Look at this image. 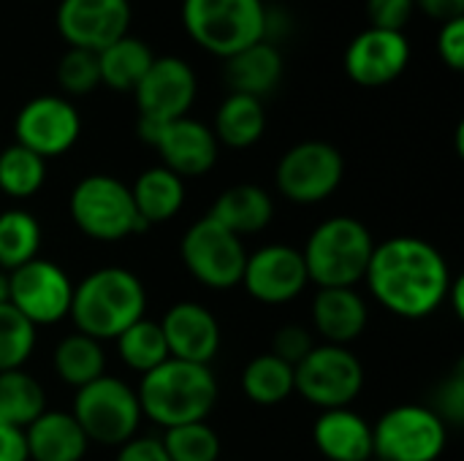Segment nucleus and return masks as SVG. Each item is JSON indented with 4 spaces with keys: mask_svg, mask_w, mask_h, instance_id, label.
Here are the masks:
<instances>
[{
    "mask_svg": "<svg viewBox=\"0 0 464 461\" xmlns=\"http://www.w3.org/2000/svg\"><path fill=\"white\" fill-rule=\"evenodd\" d=\"M14 133L16 144L46 160L68 152L76 144L82 133V120L71 101L57 95H41L22 106L14 122Z\"/></svg>",
    "mask_w": 464,
    "mask_h": 461,
    "instance_id": "13",
    "label": "nucleus"
},
{
    "mask_svg": "<svg viewBox=\"0 0 464 461\" xmlns=\"http://www.w3.org/2000/svg\"><path fill=\"white\" fill-rule=\"evenodd\" d=\"M57 79L65 92L71 95H87L101 84L98 71V54L84 49H68L57 65Z\"/></svg>",
    "mask_w": 464,
    "mask_h": 461,
    "instance_id": "36",
    "label": "nucleus"
},
{
    "mask_svg": "<svg viewBox=\"0 0 464 461\" xmlns=\"http://www.w3.org/2000/svg\"><path fill=\"white\" fill-rule=\"evenodd\" d=\"M239 285H245L247 293L264 304L294 302L310 285L302 250H294L288 245H266L256 250L253 255H247Z\"/></svg>",
    "mask_w": 464,
    "mask_h": 461,
    "instance_id": "15",
    "label": "nucleus"
},
{
    "mask_svg": "<svg viewBox=\"0 0 464 461\" xmlns=\"http://www.w3.org/2000/svg\"><path fill=\"white\" fill-rule=\"evenodd\" d=\"M117 348H120L122 361L141 375H147L150 370H155L158 364L171 359L163 331H160V323H155L150 318H141L133 326H128L117 337Z\"/></svg>",
    "mask_w": 464,
    "mask_h": 461,
    "instance_id": "33",
    "label": "nucleus"
},
{
    "mask_svg": "<svg viewBox=\"0 0 464 461\" xmlns=\"http://www.w3.org/2000/svg\"><path fill=\"white\" fill-rule=\"evenodd\" d=\"M133 206L147 226L171 220L185 204V182L166 166L147 168L130 187Z\"/></svg>",
    "mask_w": 464,
    "mask_h": 461,
    "instance_id": "25",
    "label": "nucleus"
},
{
    "mask_svg": "<svg viewBox=\"0 0 464 461\" xmlns=\"http://www.w3.org/2000/svg\"><path fill=\"white\" fill-rule=\"evenodd\" d=\"M446 440V421L421 405L392 408L372 427V451L383 461H438Z\"/></svg>",
    "mask_w": 464,
    "mask_h": 461,
    "instance_id": "9",
    "label": "nucleus"
},
{
    "mask_svg": "<svg viewBox=\"0 0 464 461\" xmlns=\"http://www.w3.org/2000/svg\"><path fill=\"white\" fill-rule=\"evenodd\" d=\"M367 304L353 288H318L313 323L329 345H348L367 329Z\"/></svg>",
    "mask_w": 464,
    "mask_h": 461,
    "instance_id": "21",
    "label": "nucleus"
},
{
    "mask_svg": "<svg viewBox=\"0 0 464 461\" xmlns=\"http://www.w3.org/2000/svg\"><path fill=\"white\" fill-rule=\"evenodd\" d=\"M313 348H315L313 334H310L304 326H299V323H288V326H283V329L275 334L272 351H269V353L277 356V359H283L285 364L296 367Z\"/></svg>",
    "mask_w": 464,
    "mask_h": 461,
    "instance_id": "37",
    "label": "nucleus"
},
{
    "mask_svg": "<svg viewBox=\"0 0 464 461\" xmlns=\"http://www.w3.org/2000/svg\"><path fill=\"white\" fill-rule=\"evenodd\" d=\"M141 416L163 429L207 421L218 402V380L207 364H190L179 359H166L139 383Z\"/></svg>",
    "mask_w": 464,
    "mask_h": 461,
    "instance_id": "2",
    "label": "nucleus"
},
{
    "mask_svg": "<svg viewBox=\"0 0 464 461\" xmlns=\"http://www.w3.org/2000/svg\"><path fill=\"white\" fill-rule=\"evenodd\" d=\"M8 304L16 307L33 326H49L71 312L73 285L68 274L44 258H33L8 272Z\"/></svg>",
    "mask_w": 464,
    "mask_h": 461,
    "instance_id": "12",
    "label": "nucleus"
},
{
    "mask_svg": "<svg viewBox=\"0 0 464 461\" xmlns=\"http://www.w3.org/2000/svg\"><path fill=\"white\" fill-rule=\"evenodd\" d=\"M46 410L44 389L22 370L0 372V424L27 429Z\"/></svg>",
    "mask_w": 464,
    "mask_h": 461,
    "instance_id": "30",
    "label": "nucleus"
},
{
    "mask_svg": "<svg viewBox=\"0 0 464 461\" xmlns=\"http://www.w3.org/2000/svg\"><path fill=\"white\" fill-rule=\"evenodd\" d=\"M130 27L128 0H63L57 8V30L71 49L103 52Z\"/></svg>",
    "mask_w": 464,
    "mask_h": 461,
    "instance_id": "14",
    "label": "nucleus"
},
{
    "mask_svg": "<svg viewBox=\"0 0 464 461\" xmlns=\"http://www.w3.org/2000/svg\"><path fill=\"white\" fill-rule=\"evenodd\" d=\"M54 372L63 383L82 389L106 375V353L98 340L73 331L54 348Z\"/></svg>",
    "mask_w": 464,
    "mask_h": 461,
    "instance_id": "28",
    "label": "nucleus"
},
{
    "mask_svg": "<svg viewBox=\"0 0 464 461\" xmlns=\"http://www.w3.org/2000/svg\"><path fill=\"white\" fill-rule=\"evenodd\" d=\"M182 22L190 38L218 57H231L266 35L261 0H185Z\"/></svg>",
    "mask_w": 464,
    "mask_h": 461,
    "instance_id": "5",
    "label": "nucleus"
},
{
    "mask_svg": "<svg viewBox=\"0 0 464 461\" xmlns=\"http://www.w3.org/2000/svg\"><path fill=\"white\" fill-rule=\"evenodd\" d=\"M117 461H169L158 437H133L120 446Z\"/></svg>",
    "mask_w": 464,
    "mask_h": 461,
    "instance_id": "41",
    "label": "nucleus"
},
{
    "mask_svg": "<svg viewBox=\"0 0 464 461\" xmlns=\"http://www.w3.org/2000/svg\"><path fill=\"white\" fill-rule=\"evenodd\" d=\"M345 163L337 147L326 141H302L277 163V190L294 204H321L343 182Z\"/></svg>",
    "mask_w": 464,
    "mask_h": 461,
    "instance_id": "11",
    "label": "nucleus"
},
{
    "mask_svg": "<svg viewBox=\"0 0 464 461\" xmlns=\"http://www.w3.org/2000/svg\"><path fill=\"white\" fill-rule=\"evenodd\" d=\"M155 54L150 46L133 35H122L103 52H98V71H101V84L111 90H136V84L144 79L150 71Z\"/></svg>",
    "mask_w": 464,
    "mask_h": 461,
    "instance_id": "27",
    "label": "nucleus"
},
{
    "mask_svg": "<svg viewBox=\"0 0 464 461\" xmlns=\"http://www.w3.org/2000/svg\"><path fill=\"white\" fill-rule=\"evenodd\" d=\"M8 293H11L8 272H3V269H0V304H8Z\"/></svg>",
    "mask_w": 464,
    "mask_h": 461,
    "instance_id": "44",
    "label": "nucleus"
},
{
    "mask_svg": "<svg viewBox=\"0 0 464 461\" xmlns=\"http://www.w3.org/2000/svg\"><path fill=\"white\" fill-rule=\"evenodd\" d=\"M35 326L11 304H0V372L22 370L33 356Z\"/></svg>",
    "mask_w": 464,
    "mask_h": 461,
    "instance_id": "35",
    "label": "nucleus"
},
{
    "mask_svg": "<svg viewBox=\"0 0 464 461\" xmlns=\"http://www.w3.org/2000/svg\"><path fill=\"white\" fill-rule=\"evenodd\" d=\"M430 19H438L440 24L451 22V19H462L464 16V0H413Z\"/></svg>",
    "mask_w": 464,
    "mask_h": 461,
    "instance_id": "43",
    "label": "nucleus"
},
{
    "mask_svg": "<svg viewBox=\"0 0 464 461\" xmlns=\"http://www.w3.org/2000/svg\"><path fill=\"white\" fill-rule=\"evenodd\" d=\"M185 269L212 291H228L242 283L247 253L239 236L226 231L209 215L196 220L179 245Z\"/></svg>",
    "mask_w": 464,
    "mask_h": 461,
    "instance_id": "10",
    "label": "nucleus"
},
{
    "mask_svg": "<svg viewBox=\"0 0 464 461\" xmlns=\"http://www.w3.org/2000/svg\"><path fill=\"white\" fill-rule=\"evenodd\" d=\"M375 242L370 228L356 217L324 220L307 239L302 258L310 283L318 288H353L364 280Z\"/></svg>",
    "mask_w": 464,
    "mask_h": 461,
    "instance_id": "4",
    "label": "nucleus"
},
{
    "mask_svg": "<svg viewBox=\"0 0 464 461\" xmlns=\"http://www.w3.org/2000/svg\"><path fill=\"white\" fill-rule=\"evenodd\" d=\"M362 389L364 367L356 353L343 345H315L294 367V391L321 410L348 408Z\"/></svg>",
    "mask_w": 464,
    "mask_h": 461,
    "instance_id": "8",
    "label": "nucleus"
},
{
    "mask_svg": "<svg viewBox=\"0 0 464 461\" xmlns=\"http://www.w3.org/2000/svg\"><path fill=\"white\" fill-rule=\"evenodd\" d=\"M266 130V109L258 98L231 92L215 117V139L218 144H226L231 149H247L253 147Z\"/></svg>",
    "mask_w": 464,
    "mask_h": 461,
    "instance_id": "26",
    "label": "nucleus"
},
{
    "mask_svg": "<svg viewBox=\"0 0 464 461\" xmlns=\"http://www.w3.org/2000/svg\"><path fill=\"white\" fill-rule=\"evenodd\" d=\"M272 215H275V204L269 193L258 185H234L223 190L209 212L215 223H220L226 231H231L239 239L264 231L272 223Z\"/></svg>",
    "mask_w": 464,
    "mask_h": 461,
    "instance_id": "24",
    "label": "nucleus"
},
{
    "mask_svg": "<svg viewBox=\"0 0 464 461\" xmlns=\"http://www.w3.org/2000/svg\"><path fill=\"white\" fill-rule=\"evenodd\" d=\"M133 92L139 117L171 122L188 117V109L196 101V73L179 57H155Z\"/></svg>",
    "mask_w": 464,
    "mask_h": 461,
    "instance_id": "16",
    "label": "nucleus"
},
{
    "mask_svg": "<svg viewBox=\"0 0 464 461\" xmlns=\"http://www.w3.org/2000/svg\"><path fill=\"white\" fill-rule=\"evenodd\" d=\"M283 76V54L277 46L258 41L231 57H226V84L231 92L250 95V98H264L277 87Z\"/></svg>",
    "mask_w": 464,
    "mask_h": 461,
    "instance_id": "23",
    "label": "nucleus"
},
{
    "mask_svg": "<svg viewBox=\"0 0 464 461\" xmlns=\"http://www.w3.org/2000/svg\"><path fill=\"white\" fill-rule=\"evenodd\" d=\"M0 461H30L24 429L0 424Z\"/></svg>",
    "mask_w": 464,
    "mask_h": 461,
    "instance_id": "42",
    "label": "nucleus"
},
{
    "mask_svg": "<svg viewBox=\"0 0 464 461\" xmlns=\"http://www.w3.org/2000/svg\"><path fill=\"white\" fill-rule=\"evenodd\" d=\"M46 179V160L22 144L0 152V190L11 198H30Z\"/></svg>",
    "mask_w": 464,
    "mask_h": 461,
    "instance_id": "32",
    "label": "nucleus"
},
{
    "mask_svg": "<svg viewBox=\"0 0 464 461\" xmlns=\"http://www.w3.org/2000/svg\"><path fill=\"white\" fill-rule=\"evenodd\" d=\"M147 293L141 280L120 266H106L87 274L71 299V318L79 334L98 342L117 340L128 326L144 318Z\"/></svg>",
    "mask_w": 464,
    "mask_h": 461,
    "instance_id": "3",
    "label": "nucleus"
},
{
    "mask_svg": "<svg viewBox=\"0 0 464 461\" xmlns=\"http://www.w3.org/2000/svg\"><path fill=\"white\" fill-rule=\"evenodd\" d=\"M438 52L443 57V62L454 71L464 68V16L462 19H451L440 27L438 35Z\"/></svg>",
    "mask_w": 464,
    "mask_h": 461,
    "instance_id": "40",
    "label": "nucleus"
},
{
    "mask_svg": "<svg viewBox=\"0 0 464 461\" xmlns=\"http://www.w3.org/2000/svg\"><path fill=\"white\" fill-rule=\"evenodd\" d=\"M160 446L169 461H218L220 459V437L207 421H193L182 427L166 429Z\"/></svg>",
    "mask_w": 464,
    "mask_h": 461,
    "instance_id": "34",
    "label": "nucleus"
},
{
    "mask_svg": "<svg viewBox=\"0 0 464 461\" xmlns=\"http://www.w3.org/2000/svg\"><path fill=\"white\" fill-rule=\"evenodd\" d=\"M27 454L33 461H82L87 454V435L65 410H44L27 429Z\"/></svg>",
    "mask_w": 464,
    "mask_h": 461,
    "instance_id": "22",
    "label": "nucleus"
},
{
    "mask_svg": "<svg viewBox=\"0 0 464 461\" xmlns=\"http://www.w3.org/2000/svg\"><path fill=\"white\" fill-rule=\"evenodd\" d=\"M152 147L160 152L163 166L177 177H201L218 160V139L215 133L190 117H179L163 122Z\"/></svg>",
    "mask_w": 464,
    "mask_h": 461,
    "instance_id": "19",
    "label": "nucleus"
},
{
    "mask_svg": "<svg viewBox=\"0 0 464 461\" xmlns=\"http://www.w3.org/2000/svg\"><path fill=\"white\" fill-rule=\"evenodd\" d=\"M383 310L405 321H421L446 304L451 272L443 253L419 236H394L375 245L367 274Z\"/></svg>",
    "mask_w": 464,
    "mask_h": 461,
    "instance_id": "1",
    "label": "nucleus"
},
{
    "mask_svg": "<svg viewBox=\"0 0 464 461\" xmlns=\"http://www.w3.org/2000/svg\"><path fill=\"white\" fill-rule=\"evenodd\" d=\"M71 217L95 242H120L150 228L133 206L130 187L109 174H90L73 187Z\"/></svg>",
    "mask_w": 464,
    "mask_h": 461,
    "instance_id": "6",
    "label": "nucleus"
},
{
    "mask_svg": "<svg viewBox=\"0 0 464 461\" xmlns=\"http://www.w3.org/2000/svg\"><path fill=\"white\" fill-rule=\"evenodd\" d=\"M443 421L451 424H462L464 418V375L462 364L457 367V372L443 383L440 389V399H438V410H435Z\"/></svg>",
    "mask_w": 464,
    "mask_h": 461,
    "instance_id": "39",
    "label": "nucleus"
},
{
    "mask_svg": "<svg viewBox=\"0 0 464 461\" xmlns=\"http://www.w3.org/2000/svg\"><path fill=\"white\" fill-rule=\"evenodd\" d=\"M41 226L24 209L0 212V269L14 272L22 264L38 258Z\"/></svg>",
    "mask_w": 464,
    "mask_h": 461,
    "instance_id": "31",
    "label": "nucleus"
},
{
    "mask_svg": "<svg viewBox=\"0 0 464 461\" xmlns=\"http://www.w3.org/2000/svg\"><path fill=\"white\" fill-rule=\"evenodd\" d=\"M160 331L169 356L179 361L209 367V361L220 351V323L198 302H179L169 307L160 321Z\"/></svg>",
    "mask_w": 464,
    "mask_h": 461,
    "instance_id": "18",
    "label": "nucleus"
},
{
    "mask_svg": "<svg viewBox=\"0 0 464 461\" xmlns=\"http://www.w3.org/2000/svg\"><path fill=\"white\" fill-rule=\"evenodd\" d=\"M313 443L329 461H370L372 427L351 408L324 410L313 424Z\"/></svg>",
    "mask_w": 464,
    "mask_h": 461,
    "instance_id": "20",
    "label": "nucleus"
},
{
    "mask_svg": "<svg viewBox=\"0 0 464 461\" xmlns=\"http://www.w3.org/2000/svg\"><path fill=\"white\" fill-rule=\"evenodd\" d=\"M71 416L79 421L87 440L101 446H125L139 432L141 408L128 383L101 375L98 380L76 389Z\"/></svg>",
    "mask_w": 464,
    "mask_h": 461,
    "instance_id": "7",
    "label": "nucleus"
},
{
    "mask_svg": "<svg viewBox=\"0 0 464 461\" xmlns=\"http://www.w3.org/2000/svg\"><path fill=\"white\" fill-rule=\"evenodd\" d=\"M370 461H383V459H375V456H372V459H370Z\"/></svg>",
    "mask_w": 464,
    "mask_h": 461,
    "instance_id": "45",
    "label": "nucleus"
},
{
    "mask_svg": "<svg viewBox=\"0 0 464 461\" xmlns=\"http://www.w3.org/2000/svg\"><path fill=\"white\" fill-rule=\"evenodd\" d=\"M411 60V43L402 33L370 27L356 35L345 52V71L362 87H383L402 76Z\"/></svg>",
    "mask_w": 464,
    "mask_h": 461,
    "instance_id": "17",
    "label": "nucleus"
},
{
    "mask_svg": "<svg viewBox=\"0 0 464 461\" xmlns=\"http://www.w3.org/2000/svg\"><path fill=\"white\" fill-rule=\"evenodd\" d=\"M242 391L250 402L275 408L294 394V367L272 353L256 356L242 372Z\"/></svg>",
    "mask_w": 464,
    "mask_h": 461,
    "instance_id": "29",
    "label": "nucleus"
},
{
    "mask_svg": "<svg viewBox=\"0 0 464 461\" xmlns=\"http://www.w3.org/2000/svg\"><path fill=\"white\" fill-rule=\"evenodd\" d=\"M413 11H416V3L413 0H367L370 22L378 30L402 33V27L411 22Z\"/></svg>",
    "mask_w": 464,
    "mask_h": 461,
    "instance_id": "38",
    "label": "nucleus"
}]
</instances>
